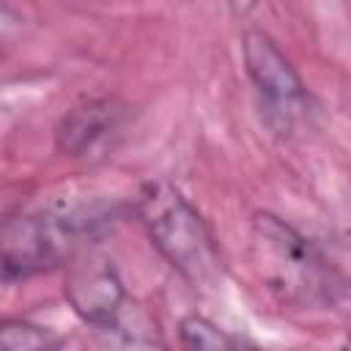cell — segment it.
I'll return each instance as SVG.
<instances>
[{
    "instance_id": "obj_1",
    "label": "cell",
    "mask_w": 351,
    "mask_h": 351,
    "mask_svg": "<svg viewBox=\"0 0 351 351\" xmlns=\"http://www.w3.org/2000/svg\"><path fill=\"white\" fill-rule=\"evenodd\" d=\"M250 263L261 285L291 310H326L343 288L324 252L269 211L250 222Z\"/></svg>"
},
{
    "instance_id": "obj_8",
    "label": "cell",
    "mask_w": 351,
    "mask_h": 351,
    "mask_svg": "<svg viewBox=\"0 0 351 351\" xmlns=\"http://www.w3.org/2000/svg\"><path fill=\"white\" fill-rule=\"evenodd\" d=\"M58 343L60 337L47 326L22 318L0 321V351H38V348H55Z\"/></svg>"
},
{
    "instance_id": "obj_2",
    "label": "cell",
    "mask_w": 351,
    "mask_h": 351,
    "mask_svg": "<svg viewBox=\"0 0 351 351\" xmlns=\"http://www.w3.org/2000/svg\"><path fill=\"white\" fill-rule=\"evenodd\" d=\"M137 217L151 244L192 288L211 291L219 285L225 266L211 228L200 211L170 181H148L137 195Z\"/></svg>"
},
{
    "instance_id": "obj_9",
    "label": "cell",
    "mask_w": 351,
    "mask_h": 351,
    "mask_svg": "<svg viewBox=\"0 0 351 351\" xmlns=\"http://www.w3.org/2000/svg\"><path fill=\"white\" fill-rule=\"evenodd\" d=\"M16 27H19V16H16V11H14L8 3L0 0V38L8 36V33H14Z\"/></svg>"
},
{
    "instance_id": "obj_7",
    "label": "cell",
    "mask_w": 351,
    "mask_h": 351,
    "mask_svg": "<svg viewBox=\"0 0 351 351\" xmlns=\"http://www.w3.org/2000/svg\"><path fill=\"white\" fill-rule=\"evenodd\" d=\"M178 337L186 348H206V351H228V348H239L241 337L228 335L225 329H219L214 321H208L206 315H184L178 324Z\"/></svg>"
},
{
    "instance_id": "obj_4",
    "label": "cell",
    "mask_w": 351,
    "mask_h": 351,
    "mask_svg": "<svg viewBox=\"0 0 351 351\" xmlns=\"http://www.w3.org/2000/svg\"><path fill=\"white\" fill-rule=\"evenodd\" d=\"M63 296L71 310L107 340L121 332L126 288L112 258L90 241H82L63 261Z\"/></svg>"
},
{
    "instance_id": "obj_3",
    "label": "cell",
    "mask_w": 351,
    "mask_h": 351,
    "mask_svg": "<svg viewBox=\"0 0 351 351\" xmlns=\"http://www.w3.org/2000/svg\"><path fill=\"white\" fill-rule=\"evenodd\" d=\"M96 225L82 211H30L0 228V282L60 266Z\"/></svg>"
},
{
    "instance_id": "obj_5",
    "label": "cell",
    "mask_w": 351,
    "mask_h": 351,
    "mask_svg": "<svg viewBox=\"0 0 351 351\" xmlns=\"http://www.w3.org/2000/svg\"><path fill=\"white\" fill-rule=\"evenodd\" d=\"M241 58H244V71L255 85L261 101L266 104L271 121H277L280 126H291L307 101V88L299 71L293 69V63L263 30L244 33Z\"/></svg>"
},
{
    "instance_id": "obj_6",
    "label": "cell",
    "mask_w": 351,
    "mask_h": 351,
    "mask_svg": "<svg viewBox=\"0 0 351 351\" xmlns=\"http://www.w3.org/2000/svg\"><path fill=\"white\" fill-rule=\"evenodd\" d=\"M123 118L126 107L118 99H88L63 112L55 126V143L69 156H93L104 145H110V140L121 132Z\"/></svg>"
}]
</instances>
